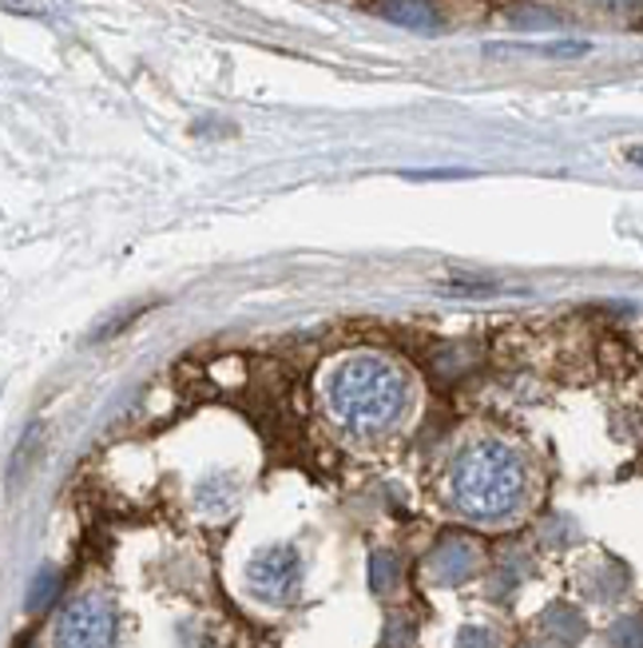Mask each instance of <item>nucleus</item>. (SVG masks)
I'll list each match as a JSON object with an SVG mask.
<instances>
[{"label":"nucleus","instance_id":"obj_1","mask_svg":"<svg viewBox=\"0 0 643 648\" xmlns=\"http://www.w3.org/2000/svg\"><path fill=\"white\" fill-rule=\"evenodd\" d=\"M322 406L350 438H382L409 410L406 374L382 354H350L322 379Z\"/></svg>","mask_w":643,"mask_h":648},{"label":"nucleus","instance_id":"obj_2","mask_svg":"<svg viewBox=\"0 0 643 648\" xmlns=\"http://www.w3.org/2000/svg\"><path fill=\"white\" fill-rule=\"evenodd\" d=\"M528 474L505 442H473L449 469V501L473 521H505L525 506Z\"/></svg>","mask_w":643,"mask_h":648},{"label":"nucleus","instance_id":"obj_3","mask_svg":"<svg viewBox=\"0 0 643 648\" xmlns=\"http://www.w3.org/2000/svg\"><path fill=\"white\" fill-rule=\"evenodd\" d=\"M116 645V608L104 597H84L60 617L56 648H111Z\"/></svg>","mask_w":643,"mask_h":648},{"label":"nucleus","instance_id":"obj_4","mask_svg":"<svg viewBox=\"0 0 643 648\" xmlns=\"http://www.w3.org/2000/svg\"><path fill=\"white\" fill-rule=\"evenodd\" d=\"M247 581L255 588V597L262 601H290L298 593V553L287 545H275V549H262L247 569Z\"/></svg>","mask_w":643,"mask_h":648},{"label":"nucleus","instance_id":"obj_5","mask_svg":"<svg viewBox=\"0 0 643 648\" xmlns=\"http://www.w3.org/2000/svg\"><path fill=\"white\" fill-rule=\"evenodd\" d=\"M377 12H382L386 21H397V24H406V29H417V32L437 29V12L429 9L426 0H382Z\"/></svg>","mask_w":643,"mask_h":648},{"label":"nucleus","instance_id":"obj_6","mask_svg":"<svg viewBox=\"0 0 643 648\" xmlns=\"http://www.w3.org/2000/svg\"><path fill=\"white\" fill-rule=\"evenodd\" d=\"M473 565H476V553L469 545H461V541H453V545H446L441 553L433 557V573L441 581H461V577H469L473 573Z\"/></svg>","mask_w":643,"mask_h":648},{"label":"nucleus","instance_id":"obj_7","mask_svg":"<svg viewBox=\"0 0 643 648\" xmlns=\"http://www.w3.org/2000/svg\"><path fill=\"white\" fill-rule=\"evenodd\" d=\"M49 588H56V573L52 569H44V577L32 585V593H29V608H40L44 605V597H49Z\"/></svg>","mask_w":643,"mask_h":648},{"label":"nucleus","instance_id":"obj_8","mask_svg":"<svg viewBox=\"0 0 643 648\" xmlns=\"http://www.w3.org/2000/svg\"><path fill=\"white\" fill-rule=\"evenodd\" d=\"M461 648H493V640H489V633H481V628H469L465 637H461Z\"/></svg>","mask_w":643,"mask_h":648},{"label":"nucleus","instance_id":"obj_9","mask_svg":"<svg viewBox=\"0 0 643 648\" xmlns=\"http://www.w3.org/2000/svg\"><path fill=\"white\" fill-rule=\"evenodd\" d=\"M628 160L640 163V168H643V148H628Z\"/></svg>","mask_w":643,"mask_h":648}]
</instances>
